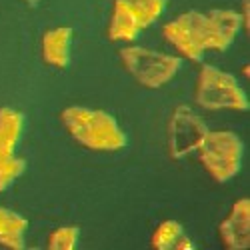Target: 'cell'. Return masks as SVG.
I'll list each match as a JSON object with an SVG mask.
<instances>
[{"label": "cell", "mask_w": 250, "mask_h": 250, "mask_svg": "<svg viewBox=\"0 0 250 250\" xmlns=\"http://www.w3.org/2000/svg\"><path fill=\"white\" fill-rule=\"evenodd\" d=\"M164 38L188 60H202L206 50H212V28L206 12H184L162 28Z\"/></svg>", "instance_id": "5b68a950"}, {"label": "cell", "mask_w": 250, "mask_h": 250, "mask_svg": "<svg viewBox=\"0 0 250 250\" xmlns=\"http://www.w3.org/2000/svg\"><path fill=\"white\" fill-rule=\"evenodd\" d=\"M144 30L140 18L130 8L126 0H114L110 24H108V38L112 42H132L136 36Z\"/></svg>", "instance_id": "ba28073f"}, {"label": "cell", "mask_w": 250, "mask_h": 250, "mask_svg": "<svg viewBox=\"0 0 250 250\" xmlns=\"http://www.w3.org/2000/svg\"><path fill=\"white\" fill-rule=\"evenodd\" d=\"M26 170V160L12 156H0V192L8 190L10 186L24 174Z\"/></svg>", "instance_id": "5bb4252c"}, {"label": "cell", "mask_w": 250, "mask_h": 250, "mask_svg": "<svg viewBox=\"0 0 250 250\" xmlns=\"http://www.w3.org/2000/svg\"><path fill=\"white\" fill-rule=\"evenodd\" d=\"M60 120L78 144L94 152H114L128 142L116 118L104 110L68 106L60 112Z\"/></svg>", "instance_id": "6da1fadb"}, {"label": "cell", "mask_w": 250, "mask_h": 250, "mask_svg": "<svg viewBox=\"0 0 250 250\" xmlns=\"http://www.w3.org/2000/svg\"><path fill=\"white\" fill-rule=\"evenodd\" d=\"M72 28L58 26L50 28L42 36V58L46 64L54 68H66L70 62V48H72Z\"/></svg>", "instance_id": "9c48e42d"}, {"label": "cell", "mask_w": 250, "mask_h": 250, "mask_svg": "<svg viewBox=\"0 0 250 250\" xmlns=\"http://www.w3.org/2000/svg\"><path fill=\"white\" fill-rule=\"evenodd\" d=\"M194 100L206 110H248L250 104L232 74L204 64L196 78Z\"/></svg>", "instance_id": "7a4b0ae2"}, {"label": "cell", "mask_w": 250, "mask_h": 250, "mask_svg": "<svg viewBox=\"0 0 250 250\" xmlns=\"http://www.w3.org/2000/svg\"><path fill=\"white\" fill-rule=\"evenodd\" d=\"M168 152L172 158H184L200 148L210 132L202 118L188 106H178L168 120Z\"/></svg>", "instance_id": "8992f818"}, {"label": "cell", "mask_w": 250, "mask_h": 250, "mask_svg": "<svg viewBox=\"0 0 250 250\" xmlns=\"http://www.w3.org/2000/svg\"><path fill=\"white\" fill-rule=\"evenodd\" d=\"M196 152L206 172L222 184L240 172L244 144L230 130H216L206 134Z\"/></svg>", "instance_id": "277c9868"}, {"label": "cell", "mask_w": 250, "mask_h": 250, "mask_svg": "<svg viewBox=\"0 0 250 250\" xmlns=\"http://www.w3.org/2000/svg\"><path fill=\"white\" fill-rule=\"evenodd\" d=\"M24 130V116L14 108H0V156L16 154Z\"/></svg>", "instance_id": "7c38bea8"}, {"label": "cell", "mask_w": 250, "mask_h": 250, "mask_svg": "<svg viewBox=\"0 0 250 250\" xmlns=\"http://www.w3.org/2000/svg\"><path fill=\"white\" fill-rule=\"evenodd\" d=\"M120 60L128 74L144 88H160L168 84L182 64L180 56L144 46H124L120 50Z\"/></svg>", "instance_id": "3957f363"}, {"label": "cell", "mask_w": 250, "mask_h": 250, "mask_svg": "<svg viewBox=\"0 0 250 250\" xmlns=\"http://www.w3.org/2000/svg\"><path fill=\"white\" fill-rule=\"evenodd\" d=\"M208 18L212 28V50L224 52L236 40L242 28L240 14L236 10H210Z\"/></svg>", "instance_id": "30bf717a"}, {"label": "cell", "mask_w": 250, "mask_h": 250, "mask_svg": "<svg viewBox=\"0 0 250 250\" xmlns=\"http://www.w3.org/2000/svg\"><path fill=\"white\" fill-rule=\"evenodd\" d=\"M80 238L78 226H60L48 236V248L50 250H74Z\"/></svg>", "instance_id": "2e32d148"}, {"label": "cell", "mask_w": 250, "mask_h": 250, "mask_svg": "<svg viewBox=\"0 0 250 250\" xmlns=\"http://www.w3.org/2000/svg\"><path fill=\"white\" fill-rule=\"evenodd\" d=\"M28 220L10 208L0 206V246L10 250H22L26 242Z\"/></svg>", "instance_id": "8fae6325"}, {"label": "cell", "mask_w": 250, "mask_h": 250, "mask_svg": "<svg viewBox=\"0 0 250 250\" xmlns=\"http://www.w3.org/2000/svg\"><path fill=\"white\" fill-rule=\"evenodd\" d=\"M220 240L228 250H246L250 246V200L240 198L218 226Z\"/></svg>", "instance_id": "52a82bcc"}, {"label": "cell", "mask_w": 250, "mask_h": 250, "mask_svg": "<svg viewBox=\"0 0 250 250\" xmlns=\"http://www.w3.org/2000/svg\"><path fill=\"white\" fill-rule=\"evenodd\" d=\"M154 250H194V242L186 236L184 228L176 220H166L158 224L150 238Z\"/></svg>", "instance_id": "4fadbf2b"}, {"label": "cell", "mask_w": 250, "mask_h": 250, "mask_svg": "<svg viewBox=\"0 0 250 250\" xmlns=\"http://www.w3.org/2000/svg\"><path fill=\"white\" fill-rule=\"evenodd\" d=\"M126 2L136 12V16L140 18V22H142L144 28L154 24L156 20L160 18L164 6H166V0H126Z\"/></svg>", "instance_id": "9a60e30c"}, {"label": "cell", "mask_w": 250, "mask_h": 250, "mask_svg": "<svg viewBox=\"0 0 250 250\" xmlns=\"http://www.w3.org/2000/svg\"><path fill=\"white\" fill-rule=\"evenodd\" d=\"M248 8H250V0H242V12L240 14V20H242V28L248 32V26H250V14H248Z\"/></svg>", "instance_id": "e0dca14e"}]
</instances>
